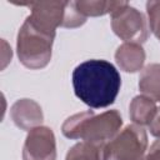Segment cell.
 <instances>
[{
    "label": "cell",
    "instance_id": "cell-1",
    "mask_svg": "<svg viewBox=\"0 0 160 160\" xmlns=\"http://www.w3.org/2000/svg\"><path fill=\"white\" fill-rule=\"evenodd\" d=\"M121 78L116 68L105 60H88L72 71L75 95L90 108L111 105L120 90Z\"/></svg>",
    "mask_w": 160,
    "mask_h": 160
}]
</instances>
